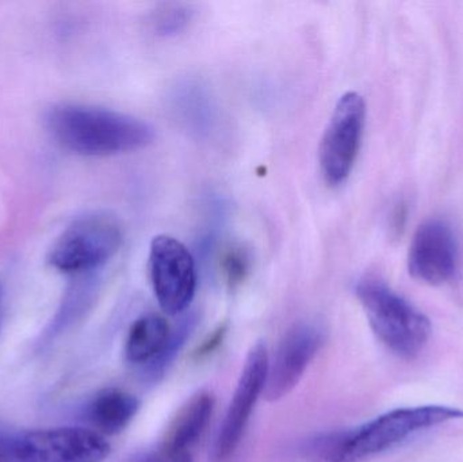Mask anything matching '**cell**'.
<instances>
[{"label":"cell","instance_id":"cell-19","mask_svg":"<svg viewBox=\"0 0 463 462\" xmlns=\"http://www.w3.org/2000/svg\"><path fill=\"white\" fill-rule=\"evenodd\" d=\"M137 462H193V456L190 453L171 452L160 448L156 452L144 456Z\"/></svg>","mask_w":463,"mask_h":462},{"label":"cell","instance_id":"cell-11","mask_svg":"<svg viewBox=\"0 0 463 462\" xmlns=\"http://www.w3.org/2000/svg\"><path fill=\"white\" fill-rule=\"evenodd\" d=\"M214 410L212 393L200 392L193 396L174 420L162 448L171 452L190 453L205 433Z\"/></svg>","mask_w":463,"mask_h":462},{"label":"cell","instance_id":"cell-6","mask_svg":"<svg viewBox=\"0 0 463 462\" xmlns=\"http://www.w3.org/2000/svg\"><path fill=\"white\" fill-rule=\"evenodd\" d=\"M149 274L155 297L167 315L189 308L197 290L194 257L178 239L155 236L149 247Z\"/></svg>","mask_w":463,"mask_h":462},{"label":"cell","instance_id":"cell-13","mask_svg":"<svg viewBox=\"0 0 463 462\" xmlns=\"http://www.w3.org/2000/svg\"><path fill=\"white\" fill-rule=\"evenodd\" d=\"M170 325L159 315H146L133 323L125 344V357L135 365H151L167 347Z\"/></svg>","mask_w":463,"mask_h":462},{"label":"cell","instance_id":"cell-8","mask_svg":"<svg viewBox=\"0 0 463 462\" xmlns=\"http://www.w3.org/2000/svg\"><path fill=\"white\" fill-rule=\"evenodd\" d=\"M269 355L263 344H256L248 353L233 399L214 445L217 462L227 461L241 441L259 396L266 388Z\"/></svg>","mask_w":463,"mask_h":462},{"label":"cell","instance_id":"cell-5","mask_svg":"<svg viewBox=\"0 0 463 462\" xmlns=\"http://www.w3.org/2000/svg\"><path fill=\"white\" fill-rule=\"evenodd\" d=\"M366 103L355 91L339 98L318 149L321 174L329 186H339L350 176L361 148Z\"/></svg>","mask_w":463,"mask_h":462},{"label":"cell","instance_id":"cell-18","mask_svg":"<svg viewBox=\"0 0 463 462\" xmlns=\"http://www.w3.org/2000/svg\"><path fill=\"white\" fill-rule=\"evenodd\" d=\"M18 434L0 426V461L15 462L14 452H15V442Z\"/></svg>","mask_w":463,"mask_h":462},{"label":"cell","instance_id":"cell-9","mask_svg":"<svg viewBox=\"0 0 463 462\" xmlns=\"http://www.w3.org/2000/svg\"><path fill=\"white\" fill-rule=\"evenodd\" d=\"M458 260V241L448 222L431 219L418 228L408 254L413 278L429 285L445 284L457 273Z\"/></svg>","mask_w":463,"mask_h":462},{"label":"cell","instance_id":"cell-3","mask_svg":"<svg viewBox=\"0 0 463 462\" xmlns=\"http://www.w3.org/2000/svg\"><path fill=\"white\" fill-rule=\"evenodd\" d=\"M356 296L373 333L386 349L402 360H413L423 352L432 333L423 312L377 278L359 281Z\"/></svg>","mask_w":463,"mask_h":462},{"label":"cell","instance_id":"cell-4","mask_svg":"<svg viewBox=\"0 0 463 462\" xmlns=\"http://www.w3.org/2000/svg\"><path fill=\"white\" fill-rule=\"evenodd\" d=\"M121 224L111 214L89 213L73 222L52 249L49 262L64 273L94 270L121 249Z\"/></svg>","mask_w":463,"mask_h":462},{"label":"cell","instance_id":"cell-10","mask_svg":"<svg viewBox=\"0 0 463 462\" xmlns=\"http://www.w3.org/2000/svg\"><path fill=\"white\" fill-rule=\"evenodd\" d=\"M321 344L323 335L315 325H298L288 331L269 366L264 388L267 401H280L298 385Z\"/></svg>","mask_w":463,"mask_h":462},{"label":"cell","instance_id":"cell-20","mask_svg":"<svg viewBox=\"0 0 463 462\" xmlns=\"http://www.w3.org/2000/svg\"><path fill=\"white\" fill-rule=\"evenodd\" d=\"M225 333H227V325H220L214 333H212L211 335L208 336V339L203 341V344L198 347L197 352H195V357L200 360V358L208 357L211 355L214 350H217V347L222 344V339H224Z\"/></svg>","mask_w":463,"mask_h":462},{"label":"cell","instance_id":"cell-16","mask_svg":"<svg viewBox=\"0 0 463 462\" xmlns=\"http://www.w3.org/2000/svg\"><path fill=\"white\" fill-rule=\"evenodd\" d=\"M250 252L244 247L240 244H232L222 251L220 258V270L228 287H239L250 273Z\"/></svg>","mask_w":463,"mask_h":462},{"label":"cell","instance_id":"cell-15","mask_svg":"<svg viewBox=\"0 0 463 462\" xmlns=\"http://www.w3.org/2000/svg\"><path fill=\"white\" fill-rule=\"evenodd\" d=\"M193 18V11L189 5H179V3H167L157 7L151 14L152 30L157 35H175L186 29Z\"/></svg>","mask_w":463,"mask_h":462},{"label":"cell","instance_id":"cell-1","mask_svg":"<svg viewBox=\"0 0 463 462\" xmlns=\"http://www.w3.org/2000/svg\"><path fill=\"white\" fill-rule=\"evenodd\" d=\"M463 420V410L418 406L392 410L351 430L316 437L304 448L307 462H362L399 447L411 437Z\"/></svg>","mask_w":463,"mask_h":462},{"label":"cell","instance_id":"cell-17","mask_svg":"<svg viewBox=\"0 0 463 462\" xmlns=\"http://www.w3.org/2000/svg\"><path fill=\"white\" fill-rule=\"evenodd\" d=\"M194 317H186L178 328L173 330L170 342H168L163 354L146 368V372H148L152 379H157L160 374L165 373L167 366L175 360L176 354L181 352L182 347L186 344L187 338H189L190 333H192L193 327H194Z\"/></svg>","mask_w":463,"mask_h":462},{"label":"cell","instance_id":"cell-14","mask_svg":"<svg viewBox=\"0 0 463 462\" xmlns=\"http://www.w3.org/2000/svg\"><path fill=\"white\" fill-rule=\"evenodd\" d=\"M175 110L195 132H206L212 122V105L205 90L197 83H186L174 95Z\"/></svg>","mask_w":463,"mask_h":462},{"label":"cell","instance_id":"cell-12","mask_svg":"<svg viewBox=\"0 0 463 462\" xmlns=\"http://www.w3.org/2000/svg\"><path fill=\"white\" fill-rule=\"evenodd\" d=\"M138 401L121 390L100 391L86 409L87 420L100 433L114 436L128 428L138 411Z\"/></svg>","mask_w":463,"mask_h":462},{"label":"cell","instance_id":"cell-21","mask_svg":"<svg viewBox=\"0 0 463 462\" xmlns=\"http://www.w3.org/2000/svg\"><path fill=\"white\" fill-rule=\"evenodd\" d=\"M0 462H2V461H0Z\"/></svg>","mask_w":463,"mask_h":462},{"label":"cell","instance_id":"cell-2","mask_svg":"<svg viewBox=\"0 0 463 462\" xmlns=\"http://www.w3.org/2000/svg\"><path fill=\"white\" fill-rule=\"evenodd\" d=\"M48 127L60 146L86 156H110L146 148L154 141L148 122L129 114L91 106L64 105L48 116Z\"/></svg>","mask_w":463,"mask_h":462},{"label":"cell","instance_id":"cell-7","mask_svg":"<svg viewBox=\"0 0 463 462\" xmlns=\"http://www.w3.org/2000/svg\"><path fill=\"white\" fill-rule=\"evenodd\" d=\"M110 445L98 431L56 428L19 433L15 462H103Z\"/></svg>","mask_w":463,"mask_h":462}]
</instances>
